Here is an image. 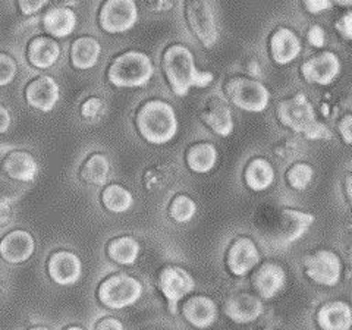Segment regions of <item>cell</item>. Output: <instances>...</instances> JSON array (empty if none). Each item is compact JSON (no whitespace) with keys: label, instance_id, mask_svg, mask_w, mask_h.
<instances>
[{"label":"cell","instance_id":"18","mask_svg":"<svg viewBox=\"0 0 352 330\" xmlns=\"http://www.w3.org/2000/svg\"><path fill=\"white\" fill-rule=\"evenodd\" d=\"M200 116L203 124L219 137H229L235 129L232 109L226 98L220 96H212L208 98Z\"/></svg>","mask_w":352,"mask_h":330},{"label":"cell","instance_id":"17","mask_svg":"<svg viewBox=\"0 0 352 330\" xmlns=\"http://www.w3.org/2000/svg\"><path fill=\"white\" fill-rule=\"evenodd\" d=\"M60 98V87L50 75H40L25 87V100L30 107L49 113Z\"/></svg>","mask_w":352,"mask_h":330},{"label":"cell","instance_id":"43","mask_svg":"<svg viewBox=\"0 0 352 330\" xmlns=\"http://www.w3.org/2000/svg\"><path fill=\"white\" fill-rule=\"evenodd\" d=\"M14 217V207L12 203L6 198L0 197V228L6 226Z\"/></svg>","mask_w":352,"mask_h":330},{"label":"cell","instance_id":"24","mask_svg":"<svg viewBox=\"0 0 352 330\" xmlns=\"http://www.w3.org/2000/svg\"><path fill=\"white\" fill-rule=\"evenodd\" d=\"M76 27V15L66 5H56L49 8L43 16V28L47 36L58 40L69 37Z\"/></svg>","mask_w":352,"mask_h":330},{"label":"cell","instance_id":"46","mask_svg":"<svg viewBox=\"0 0 352 330\" xmlns=\"http://www.w3.org/2000/svg\"><path fill=\"white\" fill-rule=\"evenodd\" d=\"M10 125H12V116H10L9 110L0 103V134H6Z\"/></svg>","mask_w":352,"mask_h":330},{"label":"cell","instance_id":"49","mask_svg":"<svg viewBox=\"0 0 352 330\" xmlns=\"http://www.w3.org/2000/svg\"><path fill=\"white\" fill-rule=\"evenodd\" d=\"M28 330H52V329H49L47 326H32Z\"/></svg>","mask_w":352,"mask_h":330},{"label":"cell","instance_id":"22","mask_svg":"<svg viewBox=\"0 0 352 330\" xmlns=\"http://www.w3.org/2000/svg\"><path fill=\"white\" fill-rule=\"evenodd\" d=\"M186 322L197 329L212 327L219 316L217 304L206 295H192L186 300L181 310Z\"/></svg>","mask_w":352,"mask_h":330},{"label":"cell","instance_id":"44","mask_svg":"<svg viewBox=\"0 0 352 330\" xmlns=\"http://www.w3.org/2000/svg\"><path fill=\"white\" fill-rule=\"evenodd\" d=\"M94 330H125V327L119 318L103 317L96 323Z\"/></svg>","mask_w":352,"mask_h":330},{"label":"cell","instance_id":"13","mask_svg":"<svg viewBox=\"0 0 352 330\" xmlns=\"http://www.w3.org/2000/svg\"><path fill=\"white\" fill-rule=\"evenodd\" d=\"M260 263V250L250 236H238L228 248L226 267L236 278L247 276Z\"/></svg>","mask_w":352,"mask_h":330},{"label":"cell","instance_id":"2","mask_svg":"<svg viewBox=\"0 0 352 330\" xmlns=\"http://www.w3.org/2000/svg\"><path fill=\"white\" fill-rule=\"evenodd\" d=\"M276 116L282 126L307 140H332L333 137L332 131L317 119L313 103L302 91L282 100L276 107Z\"/></svg>","mask_w":352,"mask_h":330},{"label":"cell","instance_id":"28","mask_svg":"<svg viewBox=\"0 0 352 330\" xmlns=\"http://www.w3.org/2000/svg\"><path fill=\"white\" fill-rule=\"evenodd\" d=\"M244 179L251 191L263 192L273 186L274 181H276V172L267 159L256 157L247 164Z\"/></svg>","mask_w":352,"mask_h":330},{"label":"cell","instance_id":"31","mask_svg":"<svg viewBox=\"0 0 352 330\" xmlns=\"http://www.w3.org/2000/svg\"><path fill=\"white\" fill-rule=\"evenodd\" d=\"M102 204L110 213H126L134 206V195L122 185L110 184L102 192Z\"/></svg>","mask_w":352,"mask_h":330},{"label":"cell","instance_id":"47","mask_svg":"<svg viewBox=\"0 0 352 330\" xmlns=\"http://www.w3.org/2000/svg\"><path fill=\"white\" fill-rule=\"evenodd\" d=\"M345 194H346V200H352V175L349 173L345 178Z\"/></svg>","mask_w":352,"mask_h":330},{"label":"cell","instance_id":"12","mask_svg":"<svg viewBox=\"0 0 352 330\" xmlns=\"http://www.w3.org/2000/svg\"><path fill=\"white\" fill-rule=\"evenodd\" d=\"M301 76L314 85H330L342 71L340 58L332 50H322L308 58L301 66Z\"/></svg>","mask_w":352,"mask_h":330},{"label":"cell","instance_id":"38","mask_svg":"<svg viewBox=\"0 0 352 330\" xmlns=\"http://www.w3.org/2000/svg\"><path fill=\"white\" fill-rule=\"evenodd\" d=\"M307 41L316 49H322L326 44V31L322 25L314 24L307 31Z\"/></svg>","mask_w":352,"mask_h":330},{"label":"cell","instance_id":"30","mask_svg":"<svg viewBox=\"0 0 352 330\" xmlns=\"http://www.w3.org/2000/svg\"><path fill=\"white\" fill-rule=\"evenodd\" d=\"M110 175V160L104 153H93L82 163L81 179L93 186H103L107 184Z\"/></svg>","mask_w":352,"mask_h":330},{"label":"cell","instance_id":"39","mask_svg":"<svg viewBox=\"0 0 352 330\" xmlns=\"http://www.w3.org/2000/svg\"><path fill=\"white\" fill-rule=\"evenodd\" d=\"M44 6H47L46 0H19L18 2L19 12L25 16L40 12Z\"/></svg>","mask_w":352,"mask_h":330},{"label":"cell","instance_id":"4","mask_svg":"<svg viewBox=\"0 0 352 330\" xmlns=\"http://www.w3.org/2000/svg\"><path fill=\"white\" fill-rule=\"evenodd\" d=\"M154 76V63L147 53L128 50L116 56L107 68V81L116 88L146 87Z\"/></svg>","mask_w":352,"mask_h":330},{"label":"cell","instance_id":"35","mask_svg":"<svg viewBox=\"0 0 352 330\" xmlns=\"http://www.w3.org/2000/svg\"><path fill=\"white\" fill-rule=\"evenodd\" d=\"M18 74V63L10 54L0 52V87L12 84Z\"/></svg>","mask_w":352,"mask_h":330},{"label":"cell","instance_id":"11","mask_svg":"<svg viewBox=\"0 0 352 330\" xmlns=\"http://www.w3.org/2000/svg\"><path fill=\"white\" fill-rule=\"evenodd\" d=\"M138 6L132 0H109L98 10V25L107 34H124L135 27Z\"/></svg>","mask_w":352,"mask_h":330},{"label":"cell","instance_id":"1","mask_svg":"<svg viewBox=\"0 0 352 330\" xmlns=\"http://www.w3.org/2000/svg\"><path fill=\"white\" fill-rule=\"evenodd\" d=\"M162 68L173 94L185 97L192 88H206L214 81L210 71H200L194 53L181 43H175L163 53Z\"/></svg>","mask_w":352,"mask_h":330},{"label":"cell","instance_id":"7","mask_svg":"<svg viewBox=\"0 0 352 330\" xmlns=\"http://www.w3.org/2000/svg\"><path fill=\"white\" fill-rule=\"evenodd\" d=\"M314 220L311 213L295 210V208H283L267 236L270 244L276 248L292 245L310 230Z\"/></svg>","mask_w":352,"mask_h":330},{"label":"cell","instance_id":"29","mask_svg":"<svg viewBox=\"0 0 352 330\" xmlns=\"http://www.w3.org/2000/svg\"><path fill=\"white\" fill-rule=\"evenodd\" d=\"M106 254L110 260L120 264V266H132L141 254V245L134 236H118L107 242Z\"/></svg>","mask_w":352,"mask_h":330},{"label":"cell","instance_id":"51","mask_svg":"<svg viewBox=\"0 0 352 330\" xmlns=\"http://www.w3.org/2000/svg\"><path fill=\"white\" fill-rule=\"evenodd\" d=\"M263 330H273V329H263Z\"/></svg>","mask_w":352,"mask_h":330},{"label":"cell","instance_id":"37","mask_svg":"<svg viewBox=\"0 0 352 330\" xmlns=\"http://www.w3.org/2000/svg\"><path fill=\"white\" fill-rule=\"evenodd\" d=\"M166 175L168 172H164L163 168H151L142 176V184L148 191L159 190L160 186L166 184Z\"/></svg>","mask_w":352,"mask_h":330},{"label":"cell","instance_id":"25","mask_svg":"<svg viewBox=\"0 0 352 330\" xmlns=\"http://www.w3.org/2000/svg\"><path fill=\"white\" fill-rule=\"evenodd\" d=\"M317 324L322 330H351L352 308L345 301H329L317 311Z\"/></svg>","mask_w":352,"mask_h":330},{"label":"cell","instance_id":"5","mask_svg":"<svg viewBox=\"0 0 352 330\" xmlns=\"http://www.w3.org/2000/svg\"><path fill=\"white\" fill-rule=\"evenodd\" d=\"M142 283L131 274L115 273L106 278L97 289V300L109 310H124L142 296Z\"/></svg>","mask_w":352,"mask_h":330},{"label":"cell","instance_id":"32","mask_svg":"<svg viewBox=\"0 0 352 330\" xmlns=\"http://www.w3.org/2000/svg\"><path fill=\"white\" fill-rule=\"evenodd\" d=\"M168 213L175 223H188L197 214V204L190 195L178 194L172 198Z\"/></svg>","mask_w":352,"mask_h":330},{"label":"cell","instance_id":"36","mask_svg":"<svg viewBox=\"0 0 352 330\" xmlns=\"http://www.w3.org/2000/svg\"><path fill=\"white\" fill-rule=\"evenodd\" d=\"M298 148H300L298 141H296L295 138L286 137V138L280 140L276 146H274L273 151H274V156H276L278 159L288 162V160H292L294 157L298 156Z\"/></svg>","mask_w":352,"mask_h":330},{"label":"cell","instance_id":"21","mask_svg":"<svg viewBox=\"0 0 352 330\" xmlns=\"http://www.w3.org/2000/svg\"><path fill=\"white\" fill-rule=\"evenodd\" d=\"M2 170L9 179L28 184L36 181L40 168L37 159L30 151L14 150L2 160Z\"/></svg>","mask_w":352,"mask_h":330},{"label":"cell","instance_id":"16","mask_svg":"<svg viewBox=\"0 0 352 330\" xmlns=\"http://www.w3.org/2000/svg\"><path fill=\"white\" fill-rule=\"evenodd\" d=\"M223 313L230 322L236 324H250L257 322L264 313V304L257 295L238 292L230 295L223 302Z\"/></svg>","mask_w":352,"mask_h":330},{"label":"cell","instance_id":"33","mask_svg":"<svg viewBox=\"0 0 352 330\" xmlns=\"http://www.w3.org/2000/svg\"><path fill=\"white\" fill-rule=\"evenodd\" d=\"M314 179V169L311 164L298 162L286 170V182L289 184L292 190L304 191L307 190Z\"/></svg>","mask_w":352,"mask_h":330},{"label":"cell","instance_id":"19","mask_svg":"<svg viewBox=\"0 0 352 330\" xmlns=\"http://www.w3.org/2000/svg\"><path fill=\"white\" fill-rule=\"evenodd\" d=\"M36 251V241L24 229H14L0 239V257L8 264L28 261Z\"/></svg>","mask_w":352,"mask_h":330},{"label":"cell","instance_id":"9","mask_svg":"<svg viewBox=\"0 0 352 330\" xmlns=\"http://www.w3.org/2000/svg\"><path fill=\"white\" fill-rule=\"evenodd\" d=\"M157 288L162 292L163 298L166 300L168 310L170 314L178 313L179 302L194 292L195 280L191 273L181 266H166L163 267L157 278Z\"/></svg>","mask_w":352,"mask_h":330},{"label":"cell","instance_id":"41","mask_svg":"<svg viewBox=\"0 0 352 330\" xmlns=\"http://www.w3.org/2000/svg\"><path fill=\"white\" fill-rule=\"evenodd\" d=\"M307 12H310L311 15H318L324 12V10L332 9L333 3L329 2V0H305L302 3Z\"/></svg>","mask_w":352,"mask_h":330},{"label":"cell","instance_id":"50","mask_svg":"<svg viewBox=\"0 0 352 330\" xmlns=\"http://www.w3.org/2000/svg\"><path fill=\"white\" fill-rule=\"evenodd\" d=\"M65 330H84L81 326H69V327H66Z\"/></svg>","mask_w":352,"mask_h":330},{"label":"cell","instance_id":"10","mask_svg":"<svg viewBox=\"0 0 352 330\" xmlns=\"http://www.w3.org/2000/svg\"><path fill=\"white\" fill-rule=\"evenodd\" d=\"M307 278L316 285L333 288L342 279L344 264L332 250H318L304 258Z\"/></svg>","mask_w":352,"mask_h":330},{"label":"cell","instance_id":"45","mask_svg":"<svg viewBox=\"0 0 352 330\" xmlns=\"http://www.w3.org/2000/svg\"><path fill=\"white\" fill-rule=\"evenodd\" d=\"M247 72H248V78L256 80V81H261L263 76H264L261 65L257 59H251L247 63Z\"/></svg>","mask_w":352,"mask_h":330},{"label":"cell","instance_id":"34","mask_svg":"<svg viewBox=\"0 0 352 330\" xmlns=\"http://www.w3.org/2000/svg\"><path fill=\"white\" fill-rule=\"evenodd\" d=\"M106 110H107V106H106L103 98L97 97V96H91V97H88L87 100L81 104L80 113L87 120H98L104 116Z\"/></svg>","mask_w":352,"mask_h":330},{"label":"cell","instance_id":"26","mask_svg":"<svg viewBox=\"0 0 352 330\" xmlns=\"http://www.w3.org/2000/svg\"><path fill=\"white\" fill-rule=\"evenodd\" d=\"M71 65L76 71L93 69L100 60L102 44L96 37L84 36L75 38L71 44Z\"/></svg>","mask_w":352,"mask_h":330},{"label":"cell","instance_id":"6","mask_svg":"<svg viewBox=\"0 0 352 330\" xmlns=\"http://www.w3.org/2000/svg\"><path fill=\"white\" fill-rule=\"evenodd\" d=\"M226 100L250 113H261L270 104V91L261 81L248 76H234L223 85Z\"/></svg>","mask_w":352,"mask_h":330},{"label":"cell","instance_id":"48","mask_svg":"<svg viewBox=\"0 0 352 330\" xmlns=\"http://www.w3.org/2000/svg\"><path fill=\"white\" fill-rule=\"evenodd\" d=\"M173 6L172 2H163V0H159V2L153 3V10H168Z\"/></svg>","mask_w":352,"mask_h":330},{"label":"cell","instance_id":"40","mask_svg":"<svg viewBox=\"0 0 352 330\" xmlns=\"http://www.w3.org/2000/svg\"><path fill=\"white\" fill-rule=\"evenodd\" d=\"M335 28L339 32V36H342V38L351 41V38H352V12L351 10H348L345 15H342L336 21Z\"/></svg>","mask_w":352,"mask_h":330},{"label":"cell","instance_id":"42","mask_svg":"<svg viewBox=\"0 0 352 330\" xmlns=\"http://www.w3.org/2000/svg\"><path fill=\"white\" fill-rule=\"evenodd\" d=\"M338 131H339L340 138L344 140L345 144L351 146V142H352V116L351 115H346L339 120Z\"/></svg>","mask_w":352,"mask_h":330},{"label":"cell","instance_id":"14","mask_svg":"<svg viewBox=\"0 0 352 330\" xmlns=\"http://www.w3.org/2000/svg\"><path fill=\"white\" fill-rule=\"evenodd\" d=\"M286 285V272L274 261L260 263L251 274V286L260 300H272Z\"/></svg>","mask_w":352,"mask_h":330},{"label":"cell","instance_id":"15","mask_svg":"<svg viewBox=\"0 0 352 330\" xmlns=\"http://www.w3.org/2000/svg\"><path fill=\"white\" fill-rule=\"evenodd\" d=\"M82 261L69 250H58L47 260L49 278L59 286H72L82 278Z\"/></svg>","mask_w":352,"mask_h":330},{"label":"cell","instance_id":"8","mask_svg":"<svg viewBox=\"0 0 352 330\" xmlns=\"http://www.w3.org/2000/svg\"><path fill=\"white\" fill-rule=\"evenodd\" d=\"M185 18L192 34L206 49H213L219 40V27L214 5L207 0L185 3Z\"/></svg>","mask_w":352,"mask_h":330},{"label":"cell","instance_id":"27","mask_svg":"<svg viewBox=\"0 0 352 330\" xmlns=\"http://www.w3.org/2000/svg\"><path fill=\"white\" fill-rule=\"evenodd\" d=\"M219 160V151L213 142H195L185 153L186 166L194 173L204 175L212 172Z\"/></svg>","mask_w":352,"mask_h":330},{"label":"cell","instance_id":"23","mask_svg":"<svg viewBox=\"0 0 352 330\" xmlns=\"http://www.w3.org/2000/svg\"><path fill=\"white\" fill-rule=\"evenodd\" d=\"M62 54L60 44L49 36L31 38L27 46V60L37 69H49L58 63Z\"/></svg>","mask_w":352,"mask_h":330},{"label":"cell","instance_id":"3","mask_svg":"<svg viewBox=\"0 0 352 330\" xmlns=\"http://www.w3.org/2000/svg\"><path fill=\"white\" fill-rule=\"evenodd\" d=\"M135 128L142 140L153 146H163L178 135L179 119L170 103L151 98L137 110Z\"/></svg>","mask_w":352,"mask_h":330},{"label":"cell","instance_id":"20","mask_svg":"<svg viewBox=\"0 0 352 330\" xmlns=\"http://www.w3.org/2000/svg\"><path fill=\"white\" fill-rule=\"evenodd\" d=\"M269 47L272 60L276 65L285 66L298 59L302 44L298 34L292 28L280 25L272 32Z\"/></svg>","mask_w":352,"mask_h":330}]
</instances>
